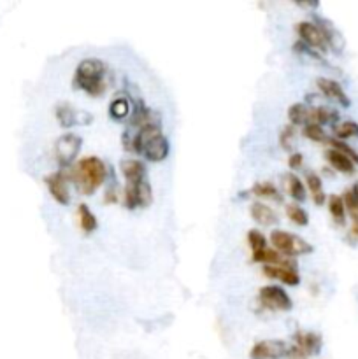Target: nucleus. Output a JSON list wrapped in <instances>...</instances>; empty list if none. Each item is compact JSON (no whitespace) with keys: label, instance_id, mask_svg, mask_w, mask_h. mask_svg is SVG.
<instances>
[{"label":"nucleus","instance_id":"nucleus-1","mask_svg":"<svg viewBox=\"0 0 358 359\" xmlns=\"http://www.w3.org/2000/svg\"><path fill=\"white\" fill-rule=\"evenodd\" d=\"M69 177L83 195H93L107 177V167L100 158L86 157L69 168Z\"/></svg>","mask_w":358,"mask_h":359},{"label":"nucleus","instance_id":"nucleus-2","mask_svg":"<svg viewBox=\"0 0 358 359\" xmlns=\"http://www.w3.org/2000/svg\"><path fill=\"white\" fill-rule=\"evenodd\" d=\"M106 65L99 58H86L76 67L74 88L86 91L90 97H100L106 91Z\"/></svg>","mask_w":358,"mask_h":359},{"label":"nucleus","instance_id":"nucleus-3","mask_svg":"<svg viewBox=\"0 0 358 359\" xmlns=\"http://www.w3.org/2000/svg\"><path fill=\"white\" fill-rule=\"evenodd\" d=\"M271 244L278 253L290 256V258L313 253V246L309 242H306L302 237L295 235V233L285 232V230H272Z\"/></svg>","mask_w":358,"mask_h":359},{"label":"nucleus","instance_id":"nucleus-4","mask_svg":"<svg viewBox=\"0 0 358 359\" xmlns=\"http://www.w3.org/2000/svg\"><path fill=\"white\" fill-rule=\"evenodd\" d=\"M295 345L288 347V358L292 359H307L309 356H315L322 351V337L313 331H297L293 335Z\"/></svg>","mask_w":358,"mask_h":359},{"label":"nucleus","instance_id":"nucleus-5","mask_svg":"<svg viewBox=\"0 0 358 359\" xmlns=\"http://www.w3.org/2000/svg\"><path fill=\"white\" fill-rule=\"evenodd\" d=\"M153 200V191L148 179L141 182H127L123 191V205L130 211L137 207H148Z\"/></svg>","mask_w":358,"mask_h":359},{"label":"nucleus","instance_id":"nucleus-6","mask_svg":"<svg viewBox=\"0 0 358 359\" xmlns=\"http://www.w3.org/2000/svg\"><path fill=\"white\" fill-rule=\"evenodd\" d=\"M69 168H60V170L52 172L44 177V184L48 188L49 195L53 196L55 202L60 205H69L70 195H69Z\"/></svg>","mask_w":358,"mask_h":359},{"label":"nucleus","instance_id":"nucleus-7","mask_svg":"<svg viewBox=\"0 0 358 359\" xmlns=\"http://www.w3.org/2000/svg\"><path fill=\"white\" fill-rule=\"evenodd\" d=\"M258 298H260V301L263 303V307H267V309H271V310H281V312H288V310L293 307L292 298L286 294V291L283 289V287L274 286V284L260 287Z\"/></svg>","mask_w":358,"mask_h":359},{"label":"nucleus","instance_id":"nucleus-8","mask_svg":"<svg viewBox=\"0 0 358 359\" xmlns=\"http://www.w3.org/2000/svg\"><path fill=\"white\" fill-rule=\"evenodd\" d=\"M81 145H83V141L74 134H65L56 141L55 152L56 160H59L60 163V168H70V163H72V161L76 160L77 154H79Z\"/></svg>","mask_w":358,"mask_h":359},{"label":"nucleus","instance_id":"nucleus-9","mask_svg":"<svg viewBox=\"0 0 358 359\" xmlns=\"http://www.w3.org/2000/svg\"><path fill=\"white\" fill-rule=\"evenodd\" d=\"M288 354L285 340H260L249 351L251 359H281Z\"/></svg>","mask_w":358,"mask_h":359},{"label":"nucleus","instance_id":"nucleus-10","mask_svg":"<svg viewBox=\"0 0 358 359\" xmlns=\"http://www.w3.org/2000/svg\"><path fill=\"white\" fill-rule=\"evenodd\" d=\"M297 33H299L300 37V42H304L307 47H311V49H318L323 53V51L329 47L322 29H320L316 23L300 22L299 25H297Z\"/></svg>","mask_w":358,"mask_h":359},{"label":"nucleus","instance_id":"nucleus-11","mask_svg":"<svg viewBox=\"0 0 358 359\" xmlns=\"http://www.w3.org/2000/svg\"><path fill=\"white\" fill-rule=\"evenodd\" d=\"M316 84H318L320 91H322V93L325 95V97H329L330 100L339 102V104L343 107L350 106V98H348V95L344 93L343 86H341V84L337 83V81L329 79V77H320V79L316 81Z\"/></svg>","mask_w":358,"mask_h":359},{"label":"nucleus","instance_id":"nucleus-12","mask_svg":"<svg viewBox=\"0 0 358 359\" xmlns=\"http://www.w3.org/2000/svg\"><path fill=\"white\" fill-rule=\"evenodd\" d=\"M120 170L123 174L125 182H141L146 177V167L143 161L136 160V158H128V160H121Z\"/></svg>","mask_w":358,"mask_h":359},{"label":"nucleus","instance_id":"nucleus-13","mask_svg":"<svg viewBox=\"0 0 358 359\" xmlns=\"http://www.w3.org/2000/svg\"><path fill=\"white\" fill-rule=\"evenodd\" d=\"M249 214H251L253 221L262 226H272L279 223L278 214L263 202H253L251 207H249Z\"/></svg>","mask_w":358,"mask_h":359},{"label":"nucleus","instance_id":"nucleus-14","mask_svg":"<svg viewBox=\"0 0 358 359\" xmlns=\"http://www.w3.org/2000/svg\"><path fill=\"white\" fill-rule=\"evenodd\" d=\"M263 273L271 279L281 280L286 286H299L300 284V276L297 270L292 269H281V266L274 265H263Z\"/></svg>","mask_w":358,"mask_h":359},{"label":"nucleus","instance_id":"nucleus-15","mask_svg":"<svg viewBox=\"0 0 358 359\" xmlns=\"http://www.w3.org/2000/svg\"><path fill=\"white\" fill-rule=\"evenodd\" d=\"M325 157L336 170L343 172V174H355V161L351 158H348L346 154H343L341 151H337V149H329L325 152Z\"/></svg>","mask_w":358,"mask_h":359},{"label":"nucleus","instance_id":"nucleus-16","mask_svg":"<svg viewBox=\"0 0 358 359\" xmlns=\"http://www.w3.org/2000/svg\"><path fill=\"white\" fill-rule=\"evenodd\" d=\"M283 181H285L286 191H288V195L292 196V200H295L297 203L306 202V198H307V195H306V186H304V182L300 181V179L297 177L295 174H292V172H288V174H285V177H283Z\"/></svg>","mask_w":358,"mask_h":359},{"label":"nucleus","instance_id":"nucleus-17","mask_svg":"<svg viewBox=\"0 0 358 359\" xmlns=\"http://www.w3.org/2000/svg\"><path fill=\"white\" fill-rule=\"evenodd\" d=\"M316 25L322 29L323 35H325L327 39V44H329L330 47H332L334 51H341L343 49L344 42H343V37L339 35V32L336 30V26L332 25L330 22H327V19H322V18H316Z\"/></svg>","mask_w":358,"mask_h":359},{"label":"nucleus","instance_id":"nucleus-18","mask_svg":"<svg viewBox=\"0 0 358 359\" xmlns=\"http://www.w3.org/2000/svg\"><path fill=\"white\" fill-rule=\"evenodd\" d=\"M77 216H79V226L84 233H93L99 226V221H97L95 214L90 211L86 203H81L77 207Z\"/></svg>","mask_w":358,"mask_h":359},{"label":"nucleus","instance_id":"nucleus-19","mask_svg":"<svg viewBox=\"0 0 358 359\" xmlns=\"http://www.w3.org/2000/svg\"><path fill=\"white\" fill-rule=\"evenodd\" d=\"M56 120H59L62 128H70L74 127V125L79 123L81 118L77 116V113L72 109L70 104H60V106L56 107Z\"/></svg>","mask_w":358,"mask_h":359},{"label":"nucleus","instance_id":"nucleus-20","mask_svg":"<svg viewBox=\"0 0 358 359\" xmlns=\"http://www.w3.org/2000/svg\"><path fill=\"white\" fill-rule=\"evenodd\" d=\"M251 193L255 196H258V198L272 200V202H283L281 193H279L278 188H276L274 184H271V182H256L251 188Z\"/></svg>","mask_w":358,"mask_h":359},{"label":"nucleus","instance_id":"nucleus-21","mask_svg":"<svg viewBox=\"0 0 358 359\" xmlns=\"http://www.w3.org/2000/svg\"><path fill=\"white\" fill-rule=\"evenodd\" d=\"M306 182H307V188H309L311 195H313V200H315L316 205H322V203H325L327 196L325 193H323V184H322V179H320L318 174H315V172H309V174L306 175Z\"/></svg>","mask_w":358,"mask_h":359},{"label":"nucleus","instance_id":"nucleus-22","mask_svg":"<svg viewBox=\"0 0 358 359\" xmlns=\"http://www.w3.org/2000/svg\"><path fill=\"white\" fill-rule=\"evenodd\" d=\"M337 113L330 107H316V109H309V123L325 125V123H336ZM307 123V125H309Z\"/></svg>","mask_w":358,"mask_h":359},{"label":"nucleus","instance_id":"nucleus-23","mask_svg":"<svg viewBox=\"0 0 358 359\" xmlns=\"http://www.w3.org/2000/svg\"><path fill=\"white\" fill-rule=\"evenodd\" d=\"M288 120L293 127H299V125L306 127L309 123V109L304 104H293L288 109Z\"/></svg>","mask_w":358,"mask_h":359},{"label":"nucleus","instance_id":"nucleus-24","mask_svg":"<svg viewBox=\"0 0 358 359\" xmlns=\"http://www.w3.org/2000/svg\"><path fill=\"white\" fill-rule=\"evenodd\" d=\"M329 211H330V214H332V218L336 219L337 223L343 225L344 218H346V205H344L343 196H339V195L329 196Z\"/></svg>","mask_w":358,"mask_h":359},{"label":"nucleus","instance_id":"nucleus-25","mask_svg":"<svg viewBox=\"0 0 358 359\" xmlns=\"http://www.w3.org/2000/svg\"><path fill=\"white\" fill-rule=\"evenodd\" d=\"M285 209L290 221L295 223L297 226H307V223H309V216H307V212L300 207L299 203H286Z\"/></svg>","mask_w":358,"mask_h":359},{"label":"nucleus","instance_id":"nucleus-26","mask_svg":"<svg viewBox=\"0 0 358 359\" xmlns=\"http://www.w3.org/2000/svg\"><path fill=\"white\" fill-rule=\"evenodd\" d=\"M109 114L114 118V120H125V118L130 114V104H128L127 98L116 97L109 106Z\"/></svg>","mask_w":358,"mask_h":359},{"label":"nucleus","instance_id":"nucleus-27","mask_svg":"<svg viewBox=\"0 0 358 359\" xmlns=\"http://www.w3.org/2000/svg\"><path fill=\"white\" fill-rule=\"evenodd\" d=\"M334 134H336L337 141H344V138L358 137V125L355 121H343V123L334 125Z\"/></svg>","mask_w":358,"mask_h":359},{"label":"nucleus","instance_id":"nucleus-28","mask_svg":"<svg viewBox=\"0 0 358 359\" xmlns=\"http://www.w3.org/2000/svg\"><path fill=\"white\" fill-rule=\"evenodd\" d=\"M248 244H249V247H251L253 254H256V253H260V250L267 249L265 237H263V233L258 232V230H249V232H248Z\"/></svg>","mask_w":358,"mask_h":359},{"label":"nucleus","instance_id":"nucleus-29","mask_svg":"<svg viewBox=\"0 0 358 359\" xmlns=\"http://www.w3.org/2000/svg\"><path fill=\"white\" fill-rule=\"evenodd\" d=\"M304 135L315 142H329V137H327L323 127H320V125L316 123L306 125V127H304Z\"/></svg>","mask_w":358,"mask_h":359},{"label":"nucleus","instance_id":"nucleus-30","mask_svg":"<svg viewBox=\"0 0 358 359\" xmlns=\"http://www.w3.org/2000/svg\"><path fill=\"white\" fill-rule=\"evenodd\" d=\"M293 141H295V127H293V125H286V127L283 128L281 135H279V144H281V147L285 149V151L292 152Z\"/></svg>","mask_w":358,"mask_h":359},{"label":"nucleus","instance_id":"nucleus-31","mask_svg":"<svg viewBox=\"0 0 358 359\" xmlns=\"http://www.w3.org/2000/svg\"><path fill=\"white\" fill-rule=\"evenodd\" d=\"M329 142L332 144V149H337V151H341L343 154H346L348 158H351L355 163H358V152L355 151L351 145H348L346 142H343V141H337V138H329Z\"/></svg>","mask_w":358,"mask_h":359},{"label":"nucleus","instance_id":"nucleus-32","mask_svg":"<svg viewBox=\"0 0 358 359\" xmlns=\"http://www.w3.org/2000/svg\"><path fill=\"white\" fill-rule=\"evenodd\" d=\"M302 161H304V158H302V154H300V152H292V154H290V158H288V167L292 168H300L302 167Z\"/></svg>","mask_w":358,"mask_h":359}]
</instances>
